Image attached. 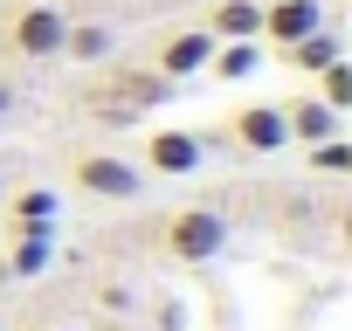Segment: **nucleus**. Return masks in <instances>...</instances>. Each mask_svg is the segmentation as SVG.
Returning <instances> with one entry per match:
<instances>
[{
    "label": "nucleus",
    "mask_w": 352,
    "mask_h": 331,
    "mask_svg": "<svg viewBox=\"0 0 352 331\" xmlns=\"http://www.w3.org/2000/svg\"><path fill=\"white\" fill-rule=\"evenodd\" d=\"M8 269H14V276H42V269H49V242H42V235H14Z\"/></svg>",
    "instance_id": "f3484780"
},
{
    "label": "nucleus",
    "mask_w": 352,
    "mask_h": 331,
    "mask_svg": "<svg viewBox=\"0 0 352 331\" xmlns=\"http://www.w3.org/2000/svg\"><path fill=\"white\" fill-rule=\"evenodd\" d=\"M111 49H118V35L104 21H69V35H63V56H76V62H111Z\"/></svg>",
    "instance_id": "4468645a"
},
{
    "label": "nucleus",
    "mask_w": 352,
    "mask_h": 331,
    "mask_svg": "<svg viewBox=\"0 0 352 331\" xmlns=\"http://www.w3.org/2000/svg\"><path fill=\"white\" fill-rule=\"evenodd\" d=\"M201 159H208V138L187 131V124H159V131L138 138L145 180H187V173H201Z\"/></svg>",
    "instance_id": "39448f33"
},
{
    "label": "nucleus",
    "mask_w": 352,
    "mask_h": 331,
    "mask_svg": "<svg viewBox=\"0 0 352 331\" xmlns=\"http://www.w3.org/2000/svg\"><path fill=\"white\" fill-rule=\"evenodd\" d=\"M318 104H331V111H338V117H345V111H352V62H345V56H338V62H324V69H318Z\"/></svg>",
    "instance_id": "dca6fc26"
},
{
    "label": "nucleus",
    "mask_w": 352,
    "mask_h": 331,
    "mask_svg": "<svg viewBox=\"0 0 352 331\" xmlns=\"http://www.w3.org/2000/svg\"><path fill=\"white\" fill-rule=\"evenodd\" d=\"M221 138H228L235 152H249V159H270V152H283V145H290V131H283V111H276V104H242V111L221 124Z\"/></svg>",
    "instance_id": "0eeeda50"
},
{
    "label": "nucleus",
    "mask_w": 352,
    "mask_h": 331,
    "mask_svg": "<svg viewBox=\"0 0 352 331\" xmlns=\"http://www.w3.org/2000/svg\"><path fill=\"white\" fill-rule=\"evenodd\" d=\"M14 111H21V90H14V76H8V69H0V124H8Z\"/></svg>",
    "instance_id": "a211bd4d"
},
{
    "label": "nucleus",
    "mask_w": 352,
    "mask_h": 331,
    "mask_svg": "<svg viewBox=\"0 0 352 331\" xmlns=\"http://www.w3.org/2000/svg\"><path fill=\"white\" fill-rule=\"evenodd\" d=\"M201 28L214 42H263V0H214Z\"/></svg>",
    "instance_id": "1a4fd4ad"
},
{
    "label": "nucleus",
    "mask_w": 352,
    "mask_h": 331,
    "mask_svg": "<svg viewBox=\"0 0 352 331\" xmlns=\"http://www.w3.org/2000/svg\"><path fill=\"white\" fill-rule=\"evenodd\" d=\"M276 111H283V131H290L297 145H318V138L338 131V111L318 104V97H290V104H276Z\"/></svg>",
    "instance_id": "9d476101"
},
{
    "label": "nucleus",
    "mask_w": 352,
    "mask_h": 331,
    "mask_svg": "<svg viewBox=\"0 0 352 331\" xmlns=\"http://www.w3.org/2000/svg\"><path fill=\"white\" fill-rule=\"evenodd\" d=\"M28 331H69V324H28Z\"/></svg>",
    "instance_id": "6ab92c4d"
},
{
    "label": "nucleus",
    "mask_w": 352,
    "mask_h": 331,
    "mask_svg": "<svg viewBox=\"0 0 352 331\" xmlns=\"http://www.w3.org/2000/svg\"><path fill=\"white\" fill-rule=\"evenodd\" d=\"M173 90H180V83H166L152 62H145V69H124V62H97L90 104H97V111H131V117H145V111L173 104Z\"/></svg>",
    "instance_id": "7ed1b4c3"
},
{
    "label": "nucleus",
    "mask_w": 352,
    "mask_h": 331,
    "mask_svg": "<svg viewBox=\"0 0 352 331\" xmlns=\"http://www.w3.org/2000/svg\"><path fill=\"white\" fill-rule=\"evenodd\" d=\"M63 35H69V14L56 8V0H21V8H8V21H0V56H14V62H56L63 56Z\"/></svg>",
    "instance_id": "f03ea898"
},
{
    "label": "nucleus",
    "mask_w": 352,
    "mask_h": 331,
    "mask_svg": "<svg viewBox=\"0 0 352 331\" xmlns=\"http://www.w3.org/2000/svg\"><path fill=\"white\" fill-rule=\"evenodd\" d=\"M228 242H235V228H228L221 207H180V214L159 221V249H166V262H180V269H201V262L228 255Z\"/></svg>",
    "instance_id": "f257e3e1"
},
{
    "label": "nucleus",
    "mask_w": 352,
    "mask_h": 331,
    "mask_svg": "<svg viewBox=\"0 0 352 331\" xmlns=\"http://www.w3.org/2000/svg\"><path fill=\"white\" fill-rule=\"evenodd\" d=\"M318 28H324V0H263V42L270 49H290Z\"/></svg>",
    "instance_id": "6e6552de"
},
{
    "label": "nucleus",
    "mask_w": 352,
    "mask_h": 331,
    "mask_svg": "<svg viewBox=\"0 0 352 331\" xmlns=\"http://www.w3.org/2000/svg\"><path fill=\"white\" fill-rule=\"evenodd\" d=\"M256 69H263V42H214V56H208V76L214 83H242Z\"/></svg>",
    "instance_id": "ddd939ff"
},
{
    "label": "nucleus",
    "mask_w": 352,
    "mask_h": 331,
    "mask_svg": "<svg viewBox=\"0 0 352 331\" xmlns=\"http://www.w3.org/2000/svg\"><path fill=\"white\" fill-rule=\"evenodd\" d=\"M8 221H14V235H42V242H56V194H49V187H21L14 207H8Z\"/></svg>",
    "instance_id": "9b49d317"
},
{
    "label": "nucleus",
    "mask_w": 352,
    "mask_h": 331,
    "mask_svg": "<svg viewBox=\"0 0 352 331\" xmlns=\"http://www.w3.org/2000/svg\"><path fill=\"white\" fill-rule=\"evenodd\" d=\"M345 49H338V35L331 28H318V35H304V42H290V49H276V62L283 69H297V76H318L324 62H338Z\"/></svg>",
    "instance_id": "f8f14e48"
},
{
    "label": "nucleus",
    "mask_w": 352,
    "mask_h": 331,
    "mask_svg": "<svg viewBox=\"0 0 352 331\" xmlns=\"http://www.w3.org/2000/svg\"><path fill=\"white\" fill-rule=\"evenodd\" d=\"M69 180L90 201H138L145 194V166L131 152H76L69 159Z\"/></svg>",
    "instance_id": "20e7f679"
},
{
    "label": "nucleus",
    "mask_w": 352,
    "mask_h": 331,
    "mask_svg": "<svg viewBox=\"0 0 352 331\" xmlns=\"http://www.w3.org/2000/svg\"><path fill=\"white\" fill-rule=\"evenodd\" d=\"M208 56H214V35H208L201 21H187V28H166V35H159L152 69H159L166 83H187V76H208Z\"/></svg>",
    "instance_id": "423d86ee"
},
{
    "label": "nucleus",
    "mask_w": 352,
    "mask_h": 331,
    "mask_svg": "<svg viewBox=\"0 0 352 331\" xmlns=\"http://www.w3.org/2000/svg\"><path fill=\"white\" fill-rule=\"evenodd\" d=\"M304 166L311 173H324V180H338V173H352V145L331 131V138H318V145H304Z\"/></svg>",
    "instance_id": "2eb2a0df"
}]
</instances>
